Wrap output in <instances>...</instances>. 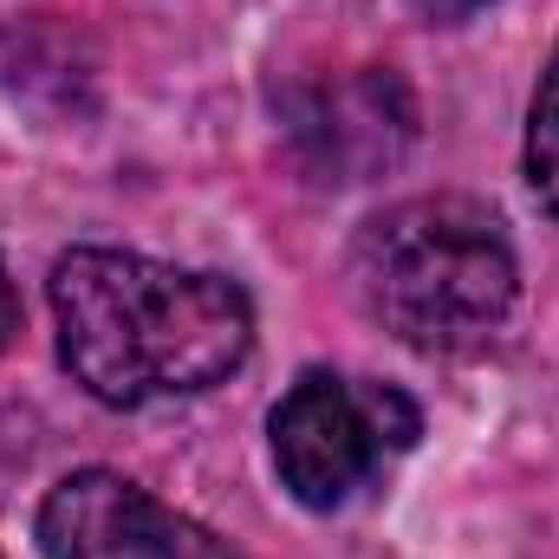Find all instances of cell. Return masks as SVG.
Wrapping results in <instances>:
<instances>
[{"label":"cell","instance_id":"obj_1","mask_svg":"<svg viewBox=\"0 0 559 559\" xmlns=\"http://www.w3.org/2000/svg\"><path fill=\"white\" fill-rule=\"evenodd\" d=\"M46 299L59 365L111 411L202 397L254 352V306L235 280L124 248H72Z\"/></svg>","mask_w":559,"mask_h":559},{"label":"cell","instance_id":"obj_2","mask_svg":"<svg viewBox=\"0 0 559 559\" xmlns=\"http://www.w3.org/2000/svg\"><path fill=\"white\" fill-rule=\"evenodd\" d=\"M345 286L371 325L417 352H475L514 312L521 267L501 222L468 195H417L371 215L345 254Z\"/></svg>","mask_w":559,"mask_h":559},{"label":"cell","instance_id":"obj_3","mask_svg":"<svg viewBox=\"0 0 559 559\" xmlns=\"http://www.w3.org/2000/svg\"><path fill=\"white\" fill-rule=\"evenodd\" d=\"M267 436H274L280 488L299 508L332 514L378 475L384 455L417 442V404L391 384H352L338 371H299L267 417Z\"/></svg>","mask_w":559,"mask_h":559},{"label":"cell","instance_id":"obj_4","mask_svg":"<svg viewBox=\"0 0 559 559\" xmlns=\"http://www.w3.org/2000/svg\"><path fill=\"white\" fill-rule=\"evenodd\" d=\"M33 540L46 559H248L202 521L163 508L150 488H138L118 468L66 475L39 501Z\"/></svg>","mask_w":559,"mask_h":559},{"label":"cell","instance_id":"obj_5","mask_svg":"<svg viewBox=\"0 0 559 559\" xmlns=\"http://www.w3.org/2000/svg\"><path fill=\"white\" fill-rule=\"evenodd\" d=\"M417 131V111H411V92L397 72H352V79H332L319 85L299 111H293V138L312 150V163L332 176V182H358V176H378L404 156V143Z\"/></svg>","mask_w":559,"mask_h":559},{"label":"cell","instance_id":"obj_6","mask_svg":"<svg viewBox=\"0 0 559 559\" xmlns=\"http://www.w3.org/2000/svg\"><path fill=\"white\" fill-rule=\"evenodd\" d=\"M527 189L534 202L559 222V52L540 72V92H534V111H527Z\"/></svg>","mask_w":559,"mask_h":559},{"label":"cell","instance_id":"obj_7","mask_svg":"<svg viewBox=\"0 0 559 559\" xmlns=\"http://www.w3.org/2000/svg\"><path fill=\"white\" fill-rule=\"evenodd\" d=\"M488 0H411V13H423L429 26H455V20H468V13H481Z\"/></svg>","mask_w":559,"mask_h":559},{"label":"cell","instance_id":"obj_8","mask_svg":"<svg viewBox=\"0 0 559 559\" xmlns=\"http://www.w3.org/2000/svg\"><path fill=\"white\" fill-rule=\"evenodd\" d=\"M13 332H20V299H13V280L0 267V352L13 345Z\"/></svg>","mask_w":559,"mask_h":559}]
</instances>
